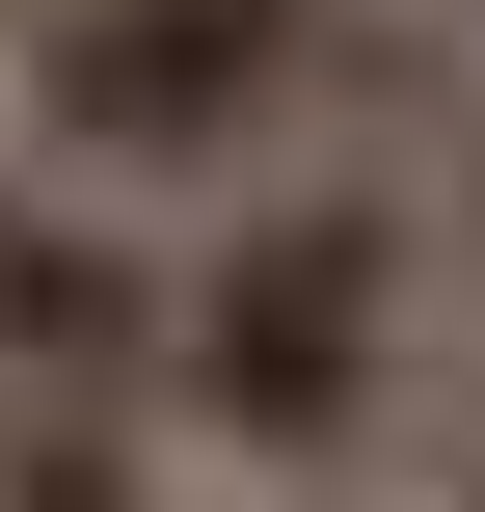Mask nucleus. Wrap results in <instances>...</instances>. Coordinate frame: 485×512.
I'll list each match as a JSON object with an SVG mask.
<instances>
[{"label":"nucleus","mask_w":485,"mask_h":512,"mask_svg":"<svg viewBox=\"0 0 485 512\" xmlns=\"http://www.w3.org/2000/svg\"><path fill=\"white\" fill-rule=\"evenodd\" d=\"M0 378H81V405H162V216L27 162L0 135Z\"/></svg>","instance_id":"f03ea898"},{"label":"nucleus","mask_w":485,"mask_h":512,"mask_svg":"<svg viewBox=\"0 0 485 512\" xmlns=\"http://www.w3.org/2000/svg\"><path fill=\"white\" fill-rule=\"evenodd\" d=\"M459 189L432 162H270L216 216H162V432L216 486H378L459 405Z\"/></svg>","instance_id":"f257e3e1"},{"label":"nucleus","mask_w":485,"mask_h":512,"mask_svg":"<svg viewBox=\"0 0 485 512\" xmlns=\"http://www.w3.org/2000/svg\"><path fill=\"white\" fill-rule=\"evenodd\" d=\"M0 512H189V432L81 405V378H0Z\"/></svg>","instance_id":"7ed1b4c3"},{"label":"nucleus","mask_w":485,"mask_h":512,"mask_svg":"<svg viewBox=\"0 0 485 512\" xmlns=\"http://www.w3.org/2000/svg\"><path fill=\"white\" fill-rule=\"evenodd\" d=\"M243 512H351V486H243Z\"/></svg>","instance_id":"423d86ee"},{"label":"nucleus","mask_w":485,"mask_h":512,"mask_svg":"<svg viewBox=\"0 0 485 512\" xmlns=\"http://www.w3.org/2000/svg\"><path fill=\"white\" fill-rule=\"evenodd\" d=\"M432 512H485V378H459V405H432Z\"/></svg>","instance_id":"20e7f679"},{"label":"nucleus","mask_w":485,"mask_h":512,"mask_svg":"<svg viewBox=\"0 0 485 512\" xmlns=\"http://www.w3.org/2000/svg\"><path fill=\"white\" fill-rule=\"evenodd\" d=\"M432 27H459V54H485V0H432Z\"/></svg>","instance_id":"0eeeda50"},{"label":"nucleus","mask_w":485,"mask_h":512,"mask_svg":"<svg viewBox=\"0 0 485 512\" xmlns=\"http://www.w3.org/2000/svg\"><path fill=\"white\" fill-rule=\"evenodd\" d=\"M432 189H459V270H485V108H459V162H432Z\"/></svg>","instance_id":"39448f33"}]
</instances>
